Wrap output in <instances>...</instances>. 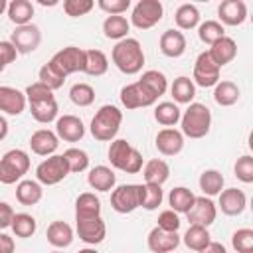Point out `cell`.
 Returning <instances> with one entry per match:
<instances>
[{"label": "cell", "instance_id": "1", "mask_svg": "<svg viewBox=\"0 0 253 253\" xmlns=\"http://www.w3.org/2000/svg\"><path fill=\"white\" fill-rule=\"evenodd\" d=\"M111 59H113L115 67L125 75L140 73L142 65H144V51H142L140 42L134 38H125V40L117 42L111 51Z\"/></svg>", "mask_w": 253, "mask_h": 253}, {"label": "cell", "instance_id": "2", "mask_svg": "<svg viewBox=\"0 0 253 253\" xmlns=\"http://www.w3.org/2000/svg\"><path fill=\"white\" fill-rule=\"evenodd\" d=\"M121 123H123V111L115 105H103L91 119L89 130L95 140L111 142V140H115V136L121 128Z\"/></svg>", "mask_w": 253, "mask_h": 253}, {"label": "cell", "instance_id": "3", "mask_svg": "<svg viewBox=\"0 0 253 253\" xmlns=\"http://www.w3.org/2000/svg\"><path fill=\"white\" fill-rule=\"evenodd\" d=\"M109 162L113 168L125 172V174H138L142 170V154L125 138L111 140L109 146Z\"/></svg>", "mask_w": 253, "mask_h": 253}, {"label": "cell", "instance_id": "4", "mask_svg": "<svg viewBox=\"0 0 253 253\" xmlns=\"http://www.w3.org/2000/svg\"><path fill=\"white\" fill-rule=\"evenodd\" d=\"M182 134L188 138H204L211 128V111L204 103H190L180 117Z\"/></svg>", "mask_w": 253, "mask_h": 253}, {"label": "cell", "instance_id": "5", "mask_svg": "<svg viewBox=\"0 0 253 253\" xmlns=\"http://www.w3.org/2000/svg\"><path fill=\"white\" fill-rule=\"evenodd\" d=\"M28 170H30V156L26 150L12 148L0 156V182L2 184L10 186V184L24 180Z\"/></svg>", "mask_w": 253, "mask_h": 253}, {"label": "cell", "instance_id": "6", "mask_svg": "<svg viewBox=\"0 0 253 253\" xmlns=\"http://www.w3.org/2000/svg\"><path fill=\"white\" fill-rule=\"evenodd\" d=\"M142 206V184H123L111 192V208L117 213H130Z\"/></svg>", "mask_w": 253, "mask_h": 253}, {"label": "cell", "instance_id": "7", "mask_svg": "<svg viewBox=\"0 0 253 253\" xmlns=\"http://www.w3.org/2000/svg\"><path fill=\"white\" fill-rule=\"evenodd\" d=\"M164 16V6L160 0H138L130 14V24L138 30L154 28Z\"/></svg>", "mask_w": 253, "mask_h": 253}, {"label": "cell", "instance_id": "8", "mask_svg": "<svg viewBox=\"0 0 253 253\" xmlns=\"http://www.w3.org/2000/svg\"><path fill=\"white\" fill-rule=\"evenodd\" d=\"M67 174H69V168L63 154H51L45 160H42L36 168V178L42 186H55L61 180H65Z\"/></svg>", "mask_w": 253, "mask_h": 253}, {"label": "cell", "instance_id": "9", "mask_svg": "<svg viewBox=\"0 0 253 253\" xmlns=\"http://www.w3.org/2000/svg\"><path fill=\"white\" fill-rule=\"evenodd\" d=\"M49 63L63 77H67L71 73H77V71H83V67H85V49H81L77 45H67V47L59 49L57 53H53Z\"/></svg>", "mask_w": 253, "mask_h": 253}, {"label": "cell", "instance_id": "10", "mask_svg": "<svg viewBox=\"0 0 253 253\" xmlns=\"http://www.w3.org/2000/svg\"><path fill=\"white\" fill-rule=\"evenodd\" d=\"M219 67L211 61L208 49L202 51L196 61H194V71H192V81L194 85H200V87H215V83L219 81Z\"/></svg>", "mask_w": 253, "mask_h": 253}, {"label": "cell", "instance_id": "11", "mask_svg": "<svg viewBox=\"0 0 253 253\" xmlns=\"http://www.w3.org/2000/svg\"><path fill=\"white\" fill-rule=\"evenodd\" d=\"M10 43L16 47L18 53H32L42 43V32L36 24L16 26V30L10 36Z\"/></svg>", "mask_w": 253, "mask_h": 253}, {"label": "cell", "instance_id": "12", "mask_svg": "<svg viewBox=\"0 0 253 253\" xmlns=\"http://www.w3.org/2000/svg\"><path fill=\"white\" fill-rule=\"evenodd\" d=\"M190 225H202V227H210L215 217H217V206L211 202V198L208 196H200L194 200V206L190 208V211L186 213Z\"/></svg>", "mask_w": 253, "mask_h": 253}, {"label": "cell", "instance_id": "13", "mask_svg": "<svg viewBox=\"0 0 253 253\" xmlns=\"http://www.w3.org/2000/svg\"><path fill=\"white\" fill-rule=\"evenodd\" d=\"M121 103H123V107L125 109H128V111H134V109H144V107H150V105H154L156 103V99L138 83V81H134V83H128V85H125L123 89H121Z\"/></svg>", "mask_w": 253, "mask_h": 253}, {"label": "cell", "instance_id": "14", "mask_svg": "<svg viewBox=\"0 0 253 253\" xmlns=\"http://www.w3.org/2000/svg\"><path fill=\"white\" fill-rule=\"evenodd\" d=\"M55 134L65 142H79L85 136V125L75 115H63L55 119Z\"/></svg>", "mask_w": 253, "mask_h": 253}, {"label": "cell", "instance_id": "15", "mask_svg": "<svg viewBox=\"0 0 253 253\" xmlns=\"http://www.w3.org/2000/svg\"><path fill=\"white\" fill-rule=\"evenodd\" d=\"M77 221V235L87 245H97L107 237V225L103 217H91V219H75Z\"/></svg>", "mask_w": 253, "mask_h": 253}, {"label": "cell", "instance_id": "16", "mask_svg": "<svg viewBox=\"0 0 253 253\" xmlns=\"http://www.w3.org/2000/svg\"><path fill=\"white\" fill-rule=\"evenodd\" d=\"M154 144H156V150L162 156H176L184 148V134L174 126L172 128H162V130H158V134L154 138Z\"/></svg>", "mask_w": 253, "mask_h": 253}, {"label": "cell", "instance_id": "17", "mask_svg": "<svg viewBox=\"0 0 253 253\" xmlns=\"http://www.w3.org/2000/svg\"><path fill=\"white\" fill-rule=\"evenodd\" d=\"M146 245L152 253H172L180 245V235L178 231H164L160 227H152L146 237Z\"/></svg>", "mask_w": 253, "mask_h": 253}, {"label": "cell", "instance_id": "18", "mask_svg": "<svg viewBox=\"0 0 253 253\" xmlns=\"http://www.w3.org/2000/svg\"><path fill=\"white\" fill-rule=\"evenodd\" d=\"M26 95L10 85H0V111L12 117H18L26 111Z\"/></svg>", "mask_w": 253, "mask_h": 253}, {"label": "cell", "instance_id": "19", "mask_svg": "<svg viewBox=\"0 0 253 253\" xmlns=\"http://www.w3.org/2000/svg\"><path fill=\"white\" fill-rule=\"evenodd\" d=\"M217 16L221 26H241L247 20V4L243 0H223L217 6Z\"/></svg>", "mask_w": 253, "mask_h": 253}, {"label": "cell", "instance_id": "20", "mask_svg": "<svg viewBox=\"0 0 253 253\" xmlns=\"http://www.w3.org/2000/svg\"><path fill=\"white\" fill-rule=\"evenodd\" d=\"M219 210L225 215H241L247 208V196L239 188H227L219 192Z\"/></svg>", "mask_w": 253, "mask_h": 253}, {"label": "cell", "instance_id": "21", "mask_svg": "<svg viewBox=\"0 0 253 253\" xmlns=\"http://www.w3.org/2000/svg\"><path fill=\"white\" fill-rule=\"evenodd\" d=\"M59 146V138L49 128H40L30 136V148L38 156H51Z\"/></svg>", "mask_w": 253, "mask_h": 253}, {"label": "cell", "instance_id": "22", "mask_svg": "<svg viewBox=\"0 0 253 253\" xmlns=\"http://www.w3.org/2000/svg\"><path fill=\"white\" fill-rule=\"evenodd\" d=\"M208 53H210L211 61L221 69L223 65L231 63V61L235 59V55H237V43H235V40H233V38L223 36V38H221V40H217L213 45H210Z\"/></svg>", "mask_w": 253, "mask_h": 253}, {"label": "cell", "instance_id": "23", "mask_svg": "<svg viewBox=\"0 0 253 253\" xmlns=\"http://www.w3.org/2000/svg\"><path fill=\"white\" fill-rule=\"evenodd\" d=\"M158 45H160V51H162L166 57H172V59H174V57H180V55H184V51H186V36H184L180 30L170 28V30L162 32Z\"/></svg>", "mask_w": 253, "mask_h": 253}, {"label": "cell", "instance_id": "24", "mask_svg": "<svg viewBox=\"0 0 253 253\" xmlns=\"http://www.w3.org/2000/svg\"><path fill=\"white\" fill-rule=\"evenodd\" d=\"M87 184L93 190H97V192H111L115 188V184H117V176H115V172L109 166L99 164V166H95V168L89 170Z\"/></svg>", "mask_w": 253, "mask_h": 253}, {"label": "cell", "instance_id": "25", "mask_svg": "<svg viewBox=\"0 0 253 253\" xmlns=\"http://www.w3.org/2000/svg\"><path fill=\"white\" fill-rule=\"evenodd\" d=\"M101 215V200L93 192H83L75 200V219H91Z\"/></svg>", "mask_w": 253, "mask_h": 253}, {"label": "cell", "instance_id": "26", "mask_svg": "<svg viewBox=\"0 0 253 253\" xmlns=\"http://www.w3.org/2000/svg\"><path fill=\"white\" fill-rule=\"evenodd\" d=\"M45 237H47V243L57 247V249H63V247H69L73 243V229L69 223L65 221H51L47 225V231H45Z\"/></svg>", "mask_w": 253, "mask_h": 253}, {"label": "cell", "instance_id": "27", "mask_svg": "<svg viewBox=\"0 0 253 253\" xmlns=\"http://www.w3.org/2000/svg\"><path fill=\"white\" fill-rule=\"evenodd\" d=\"M142 176H144V184L162 186L170 178V166L162 158H152L142 166Z\"/></svg>", "mask_w": 253, "mask_h": 253}, {"label": "cell", "instance_id": "28", "mask_svg": "<svg viewBox=\"0 0 253 253\" xmlns=\"http://www.w3.org/2000/svg\"><path fill=\"white\" fill-rule=\"evenodd\" d=\"M43 198V188L38 180H20L16 184V200L22 206H36Z\"/></svg>", "mask_w": 253, "mask_h": 253}, {"label": "cell", "instance_id": "29", "mask_svg": "<svg viewBox=\"0 0 253 253\" xmlns=\"http://www.w3.org/2000/svg\"><path fill=\"white\" fill-rule=\"evenodd\" d=\"M30 105V113H32V117L38 121V123H42V125H47V123H51V121H55L57 119V101H55V97H47V99H40V101H32V103H28Z\"/></svg>", "mask_w": 253, "mask_h": 253}, {"label": "cell", "instance_id": "30", "mask_svg": "<svg viewBox=\"0 0 253 253\" xmlns=\"http://www.w3.org/2000/svg\"><path fill=\"white\" fill-rule=\"evenodd\" d=\"M138 83H140L156 101H158V97H162V95L166 93V89H168V79H166V75H164L162 71H158V69H148V71H144V73L140 75Z\"/></svg>", "mask_w": 253, "mask_h": 253}, {"label": "cell", "instance_id": "31", "mask_svg": "<svg viewBox=\"0 0 253 253\" xmlns=\"http://www.w3.org/2000/svg\"><path fill=\"white\" fill-rule=\"evenodd\" d=\"M8 18L12 24L16 26H26V24H32V18H34V4L30 0H12L8 2Z\"/></svg>", "mask_w": 253, "mask_h": 253}, {"label": "cell", "instance_id": "32", "mask_svg": "<svg viewBox=\"0 0 253 253\" xmlns=\"http://www.w3.org/2000/svg\"><path fill=\"white\" fill-rule=\"evenodd\" d=\"M180 117H182V111L172 101H162V103H158L154 107V119L164 128H172L174 125H178L180 123Z\"/></svg>", "mask_w": 253, "mask_h": 253}, {"label": "cell", "instance_id": "33", "mask_svg": "<svg viewBox=\"0 0 253 253\" xmlns=\"http://www.w3.org/2000/svg\"><path fill=\"white\" fill-rule=\"evenodd\" d=\"M109 69V57L101 49H85V67L83 73L91 77H101Z\"/></svg>", "mask_w": 253, "mask_h": 253}, {"label": "cell", "instance_id": "34", "mask_svg": "<svg viewBox=\"0 0 253 253\" xmlns=\"http://www.w3.org/2000/svg\"><path fill=\"white\" fill-rule=\"evenodd\" d=\"M170 93H172V97H174L176 103H180V105H190V103L194 101V97H196V85H194V81H192L190 77L180 75V77H176L174 83L170 85Z\"/></svg>", "mask_w": 253, "mask_h": 253}, {"label": "cell", "instance_id": "35", "mask_svg": "<svg viewBox=\"0 0 253 253\" xmlns=\"http://www.w3.org/2000/svg\"><path fill=\"white\" fill-rule=\"evenodd\" d=\"M128 30H130V22H128L125 16H107V18L103 20V34H105V38H109V40L121 42V40L128 38V36H126Z\"/></svg>", "mask_w": 253, "mask_h": 253}, {"label": "cell", "instance_id": "36", "mask_svg": "<svg viewBox=\"0 0 253 253\" xmlns=\"http://www.w3.org/2000/svg\"><path fill=\"white\" fill-rule=\"evenodd\" d=\"M213 101L219 107H231L239 101V87L233 81H217L213 87Z\"/></svg>", "mask_w": 253, "mask_h": 253}, {"label": "cell", "instance_id": "37", "mask_svg": "<svg viewBox=\"0 0 253 253\" xmlns=\"http://www.w3.org/2000/svg\"><path fill=\"white\" fill-rule=\"evenodd\" d=\"M198 184H200V190L204 192V196L211 198V196H219V192L223 190L225 180H223V176H221L219 170L210 168V170H204V172L200 174Z\"/></svg>", "mask_w": 253, "mask_h": 253}, {"label": "cell", "instance_id": "38", "mask_svg": "<svg viewBox=\"0 0 253 253\" xmlns=\"http://www.w3.org/2000/svg\"><path fill=\"white\" fill-rule=\"evenodd\" d=\"M194 200H196V196L192 194V190H188L184 186H178V188L170 190V194H168L170 210H174L176 213H188L190 208L194 206Z\"/></svg>", "mask_w": 253, "mask_h": 253}, {"label": "cell", "instance_id": "39", "mask_svg": "<svg viewBox=\"0 0 253 253\" xmlns=\"http://www.w3.org/2000/svg\"><path fill=\"white\" fill-rule=\"evenodd\" d=\"M174 22L178 30H194L200 26V10L194 4H180L174 14Z\"/></svg>", "mask_w": 253, "mask_h": 253}, {"label": "cell", "instance_id": "40", "mask_svg": "<svg viewBox=\"0 0 253 253\" xmlns=\"http://www.w3.org/2000/svg\"><path fill=\"white\" fill-rule=\"evenodd\" d=\"M184 245L192 251H202L210 241H211V235L208 231V227H202V225H190L184 233Z\"/></svg>", "mask_w": 253, "mask_h": 253}, {"label": "cell", "instance_id": "41", "mask_svg": "<svg viewBox=\"0 0 253 253\" xmlns=\"http://www.w3.org/2000/svg\"><path fill=\"white\" fill-rule=\"evenodd\" d=\"M12 231L16 237H22V239H28L36 233L38 229V223H36V217L30 215V213H14V219H12Z\"/></svg>", "mask_w": 253, "mask_h": 253}, {"label": "cell", "instance_id": "42", "mask_svg": "<svg viewBox=\"0 0 253 253\" xmlns=\"http://www.w3.org/2000/svg\"><path fill=\"white\" fill-rule=\"evenodd\" d=\"M223 36H225V30H223V26L217 20H206V22H202L198 26V38L206 45H213Z\"/></svg>", "mask_w": 253, "mask_h": 253}, {"label": "cell", "instance_id": "43", "mask_svg": "<svg viewBox=\"0 0 253 253\" xmlns=\"http://www.w3.org/2000/svg\"><path fill=\"white\" fill-rule=\"evenodd\" d=\"M63 158L67 162V168H69V174H79V172H85L89 168V154L81 148H67L63 152Z\"/></svg>", "mask_w": 253, "mask_h": 253}, {"label": "cell", "instance_id": "44", "mask_svg": "<svg viewBox=\"0 0 253 253\" xmlns=\"http://www.w3.org/2000/svg\"><path fill=\"white\" fill-rule=\"evenodd\" d=\"M69 99L77 107H89L95 101V89L89 83H75L69 89Z\"/></svg>", "mask_w": 253, "mask_h": 253}, {"label": "cell", "instance_id": "45", "mask_svg": "<svg viewBox=\"0 0 253 253\" xmlns=\"http://www.w3.org/2000/svg\"><path fill=\"white\" fill-rule=\"evenodd\" d=\"M38 79H40V83H43L45 87H49L51 91H55V89H59V87H63V83H65V77L47 61V63H43L42 67H40V73H38Z\"/></svg>", "mask_w": 253, "mask_h": 253}, {"label": "cell", "instance_id": "46", "mask_svg": "<svg viewBox=\"0 0 253 253\" xmlns=\"http://www.w3.org/2000/svg\"><path fill=\"white\" fill-rule=\"evenodd\" d=\"M162 200H164L162 186L142 184V206L140 208H144L148 211H154V210H158V206L162 204Z\"/></svg>", "mask_w": 253, "mask_h": 253}, {"label": "cell", "instance_id": "47", "mask_svg": "<svg viewBox=\"0 0 253 253\" xmlns=\"http://www.w3.org/2000/svg\"><path fill=\"white\" fill-rule=\"evenodd\" d=\"M231 247L237 253H253V229L241 227L231 235Z\"/></svg>", "mask_w": 253, "mask_h": 253}, {"label": "cell", "instance_id": "48", "mask_svg": "<svg viewBox=\"0 0 253 253\" xmlns=\"http://www.w3.org/2000/svg\"><path fill=\"white\" fill-rule=\"evenodd\" d=\"M235 178L243 184H251L253 182V156L251 154H243L237 158L235 166H233Z\"/></svg>", "mask_w": 253, "mask_h": 253}, {"label": "cell", "instance_id": "49", "mask_svg": "<svg viewBox=\"0 0 253 253\" xmlns=\"http://www.w3.org/2000/svg\"><path fill=\"white\" fill-rule=\"evenodd\" d=\"M95 2L93 0H65L63 2V12L69 16V18H79V16H85L93 10Z\"/></svg>", "mask_w": 253, "mask_h": 253}, {"label": "cell", "instance_id": "50", "mask_svg": "<svg viewBox=\"0 0 253 253\" xmlns=\"http://www.w3.org/2000/svg\"><path fill=\"white\" fill-rule=\"evenodd\" d=\"M97 6L107 16H123L130 8V0H99Z\"/></svg>", "mask_w": 253, "mask_h": 253}, {"label": "cell", "instance_id": "51", "mask_svg": "<svg viewBox=\"0 0 253 253\" xmlns=\"http://www.w3.org/2000/svg\"><path fill=\"white\" fill-rule=\"evenodd\" d=\"M180 215L174 211V210H164L158 213V223L156 227L164 229V231H178L180 229Z\"/></svg>", "mask_w": 253, "mask_h": 253}, {"label": "cell", "instance_id": "52", "mask_svg": "<svg viewBox=\"0 0 253 253\" xmlns=\"http://www.w3.org/2000/svg\"><path fill=\"white\" fill-rule=\"evenodd\" d=\"M16 57H18V51H16V47L10 43V40L0 42V63L6 67L8 63L16 61Z\"/></svg>", "mask_w": 253, "mask_h": 253}, {"label": "cell", "instance_id": "53", "mask_svg": "<svg viewBox=\"0 0 253 253\" xmlns=\"http://www.w3.org/2000/svg\"><path fill=\"white\" fill-rule=\"evenodd\" d=\"M14 219V210L8 202H0V229H6L12 225Z\"/></svg>", "mask_w": 253, "mask_h": 253}, {"label": "cell", "instance_id": "54", "mask_svg": "<svg viewBox=\"0 0 253 253\" xmlns=\"http://www.w3.org/2000/svg\"><path fill=\"white\" fill-rule=\"evenodd\" d=\"M14 249H16L14 237L8 233H0V253H14Z\"/></svg>", "mask_w": 253, "mask_h": 253}, {"label": "cell", "instance_id": "55", "mask_svg": "<svg viewBox=\"0 0 253 253\" xmlns=\"http://www.w3.org/2000/svg\"><path fill=\"white\" fill-rule=\"evenodd\" d=\"M198 253H227V249H225V245L223 243H219V241H210L202 251H198Z\"/></svg>", "mask_w": 253, "mask_h": 253}, {"label": "cell", "instance_id": "56", "mask_svg": "<svg viewBox=\"0 0 253 253\" xmlns=\"http://www.w3.org/2000/svg\"><path fill=\"white\" fill-rule=\"evenodd\" d=\"M8 128H10V125H8L6 117L0 115V140H4V138L8 136Z\"/></svg>", "mask_w": 253, "mask_h": 253}, {"label": "cell", "instance_id": "57", "mask_svg": "<svg viewBox=\"0 0 253 253\" xmlns=\"http://www.w3.org/2000/svg\"><path fill=\"white\" fill-rule=\"evenodd\" d=\"M38 2H40L42 6H55V4H57V0H49V2H47V0H38Z\"/></svg>", "mask_w": 253, "mask_h": 253}, {"label": "cell", "instance_id": "58", "mask_svg": "<svg viewBox=\"0 0 253 253\" xmlns=\"http://www.w3.org/2000/svg\"><path fill=\"white\" fill-rule=\"evenodd\" d=\"M6 10H8V2H6V0H0V16H2Z\"/></svg>", "mask_w": 253, "mask_h": 253}, {"label": "cell", "instance_id": "59", "mask_svg": "<svg viewBox=\"0 0 253 253\" xmlns=\"http://www.w3.org/2000/svg\"><path fill=\"white\" fill-rule=\"evenodd\" d=\"M77 253H99L97 249H91V247H85V249H79Z\"/></svg>", "mask_w": 253, "mask_h": 253}, {"label": "cell", "instance_id": "60", "mask_svg": "<svg viewBox=\"0 0 253 253\" xmlns=\"http://www.w3.org/2000/svg\"><path fill=\"white\" fill-rule=\"evenodd\" d=\"M2 71H4V65H2V63H0V73H2Z\"/></svg>", "mask_w": 253, "mask_h": 253}, {"label": "cell", "instance_id": "61", "mask_svg": "<svg viewBox=\"0 0 253 253\" xmlns=\"http://www.w3.org/2000/svg\"><path fill=\"white\" fill-rule=\"evenodd\" d=\"M51 253H61V251H51Z\"/></svg>", "mask_w": 253, "mask_h": 253}]
</instances>
